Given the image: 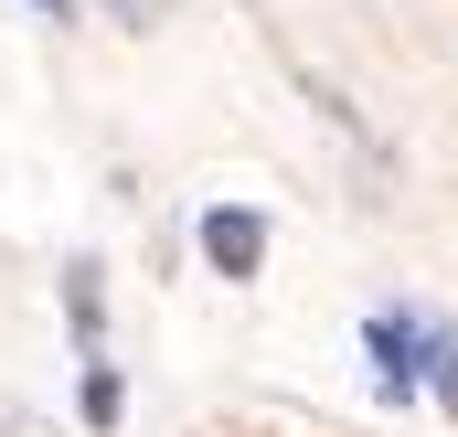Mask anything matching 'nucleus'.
<instances>
[{"instance_id":"1","label":"nucleus","mask_w":458,"mask_h":437,"mask_svg":"<svg viewBox=\"0 0 458 437\" xmlns=\"http://www.w3.org/2000/svg\"><path fill=\"white\" fill-rule=\"evenodd\" d=\"M203 256H214V278H256V267H267V214L214 203V214H203Z\"/></svg>"},{"instance_id":"2","label":"nucleus","mask_w":458,"mask_h":437,"mask_svg":"<svg viewBox=\"0 0 458 437\" xmlns=\"http://www.w3.org/2000/svg\"><path fill=\"white\" fill-rule=\"evenodd\" d=\"M416 384H437V406L458 416V321H416Z\"/></svg>"},{"instance_id":"3","label":"nucleus","mask_w":458,"mask_h":437,"mask_svg":"<svg viewBox=\"0 0 458 437\" xmlns=\"http://www.w3.org/2000/svg\"><path fill=\"white\" fill-rule=\"evenodd\" d=\"M373 363H384V395H416V321H373Z\"/></svg>"},{"instance_id":"4","label":"nucleus","mask_w":458,"mask_h":437,"mask_svg":"<svg viewBox=\"0 0 458 437\" xmlns=\"http://www.w3.org/2000/svg\"><path fill=\"white\" fill-rule=\"evenodd\" d=\"M64 321H75V341H86V352L107 341V299H97V267H64Z\"/></svg>"},{"instance_id":"5","label":"nucleus","mask_w":458,"mask_h":437,"mask_svg":"<svg viewBox=\"0 0 458 437\" xmlns=\"http://www.w3.org/2000/svg\"><path fill=\"white\" fill-rule=\"evenodd\" d=\"M75 406H86V427H117V406H128V395H117V373L97 363V352H86V395H75Z\"/></svg>"},{"instance_id":"6","label":"nucleus","mask_w":458,"mask_h":437,"mask_svg":"<svg viewBox=\"0 0 458 437\" xmlns=\"http://www.w3.org/2000/svg\"><path fill=\"white\" fill-rule=\"evenodd\" d=\"M43 11H64V0H43Z\"/></svg>"}]
</instances>
